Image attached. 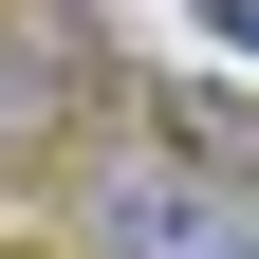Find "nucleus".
Wrapping results in <instances>:
<instances>
[{
	"label": "nucleus",
	"mask_w": 259,
	"mask_h": 259,
	"mask_svg": "<svg viewBox=\"0 0 259 259\" xmlns=\"http://www.w3.org/2000/svg\"><path fill=\"white\" fill-rule=\"evenodd\" d=\"M204 37H222V56H241V74H259V0H204Z\"/></svg>",
	"instance_id": "nucleus-1"
}]
</instances>
